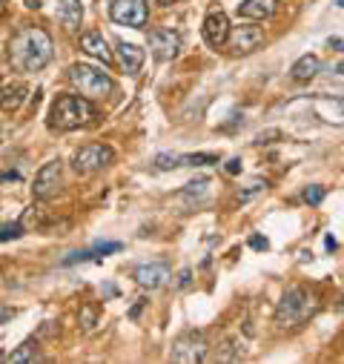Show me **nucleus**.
Returning <instances> with one entry per match:
<instances>
[{"mask_svg": "<svg viewBox=\"0 0 344 364\" xmlns=\"http://www.w3.org/2000/svg\"><path fill=\"white\" fill-rule=\"evenodd\" d=\"M29 89L23 83H9V86H0V109L4 112H18L21 104L26 101Z\"/></svg>", "mask_w": 344, "mask_h": 364, "instance_id": "f3484780", "label": "nucleus"}, {"mask_svg": "<svg viewBox=\"0 0 344 364\" xmlns=\"http://www.w3.org/2000/svg\"><path fill=\"white\" fill-rule=\"evenodd\" d=\"M264 190H267V181H252V184H249V187H247V190L241 193V201H249L252 196H258V193H264Z\"/></svg>", "mask_w": 344, "mask_h": 364, "instance_id": "393cba45", "label": "nucleus"}, {"mask_svg": "<svg viewBox=\"0 0 344 364\" xmlns=\"http://www.w3.org/2000/svg\"><path fill=\"white\" fill-rule=\"evenodd\" d=\"M41 355H38V341L35 338H29V341H23L18 350H12V355H9V361H15V364H35Z\"/></svg>", "mask_w": 344, "mask_h": 364, "instance_id": "aec40b11", "label": "nucleus"}, {"mask_svg": "<svg viewBox=\"0 0 344 364\" xmlns=\"http://www.w3.org/2000/svg\"><path fill=\"white\" fill-rule=\"evenodd\" d=\"M58 18L66 29H80V21H83V4L80 0H60L58 4Z\"/></svg>", "mask_w": 344, "mask_h": 364, "instance_id": "6ab92c4d", "label": "nucleus"}, {"mask_svg": "<svg viewBox=\"0 0 344 364\" xmlns=\"http://www.w3.org/2000/svg\"><path fill=\"white\" fill-rule=\"evenodd\" d=\"M155 166L158 169H176V166H181V155H158Z\"/></svg>", "mask_w": 344, "mask_h": 364, "instance_id": "5701e85b", "label": "nucleus"}, {"mask_svg": "<svg viewBox=\"0 0 344 364\" xmlns=\"http://www.w3.org/2000/svg\"><path fill=\"white\" fill-rule=\"evenodd\" d=\"M118 250H121L118 241L95 244L92 250H83V252H72V255H66V258H63V267H72V264H80V261H101V258H107L109 252H118Z\"/></svg>", "mask_w": 344, "mask_h": 364, "instance_id": "2eb2a0df", "label": "nucleus"}, {"mask_svg": "<svg viewBox=\"0 0 344 364\" xmlns=\"http://www.w3.org/2000/svg\"><path fill=\"white\" fill-rule=\"evenodd\" d=\"M190 276H193L190 269H181V276H178V287H187V284H190Z\"/></svg>", "mask_w": 344, "mask_h": 364, "instance_id": "7c9ffc66", "label": "nucleus"}, {"mask_svg": "<svg viewBox=\"0 0 344 364\" xmlns=\"http://www.w3.org/2000/svg\"><path fill=\"white\" fill-rule=\"evenodd\" d=\"M235 358H241V353L235 350V344H232V341H227V344H224V350L218 353V361H235Z\"/></svg>", "mask_w": 344, "mask_h": 364, "instance_id": "bb28decb", "label": "nucleus"}, {"mask_svg": "<svg viewBox=\"0 0 344 364\" xmlns=\"http://www.w3.org/2000/svg\"><path fill=\"white\" fill-rule=\"evenodd\" d=\"M279 9V0H244L238 6V15L247 21H267Z\"/></svg>", "mask_w": 344, "mask_h": 364, "instance_id": "4468645a", "label": "nucleus"}, {"mask_svg": "<svg viewBox=\"0 0 344 364\" xmlns=\"http://www.w3.org/2000/svg\"><path fill=\"white\" fill-rule=\"evenodd\" d=\"M207 164H218V155H181V166H207Z\"/></svg>", "mask_w": 344, "mask_h": 364, "instance_id": "412c9836", "label": "nucleus"}, {"mask_svg": "<svg viewBox=\"0 0 344 364\" xmlns=\"http://www.w3.org/2000/svg\"><path fill=\"white\" fill-rule=\"evenodd\" d=\"M172 279V272L163 261H149V264H141L135 267V282L144 287V290H158L163 287L166 282Z\"/></svg>", "mask_w": 344, "mask_h": 364, "instance_id": "9b49d317", "label": "nucleus"}, {"mask_svg": "<svg viewBox=\"0 0 344 364\" xmlns=\"http://www.w3.org/2000/svg\"><path fill=\"white\" fill-rule=\"evenodd\" d=\"M21 175L18 172H4V175H0V181H18Z\"/></svg>", "mask_w": 344, "mask_h": 364, "instance_id": "2f4dec72", "label": "nucleus"}, {"mask_svg": "<svg viewBox=\"0 0 344 364\" xmlns=\"http://www.w3.org/2000/svg\"><path fill=\"white\" fill-rule=\"evenodd\" d=\"M52 55H55V43L43 26H32V23L21 26L9 41V63L23 75L41 72L52 60Z\"/></svg>", "mask_w": 344, "mask_h": 364, "instance_id": "f257e3e1", "label": "nucleus"}, {"mask_svg": "<svg viewBox=\"0 0 344 364\" xmlns=\"http://www.w3.org/2000/svg\"><path fill=\"white\" fill-rule=\"evenodd\" d=\"M227 35H230V18H227L221 9H213V12L204 18V41L218 49V46L227 43Z\"/></svg>", "mask_w": 344, "mask_h": 364, "instance_id": "f8f14e48", "label": "nucleus"}, {"mask_svg": "<svg viewBox=\"0 0 344 364\" xmlns=\"http://www.w3.org/2000/svg\"><path fill=\"white\" fill-rule=\"evenodd\" d=\"M313 313H316V299L310 296V290H304V287H293V290H287L284 299L279 301L276 324H279L281 330H290V327L304 324Z\"/></svg>", "mask_w": 344, "mask_h": 364, "instance_id": "7ed1b4c3", "label": "nucleus"}, {"mask_svg": "<svg viewBox=\"0 0 344 364\" xmlns=\"http://www.w3.org/2000/svg\"><path fill=\"white\" fill-rule=\"evenodd\" d=\"M335 6H341V0H335Z\"/></svg>", "mask_w": 344, "mask_h": 364, "instance_id": "72a5a7b5", "label": "nucleus"}, {"mask_svg": "<svg viewBox=\"0 0 344 364\" xmlns=\"http://www.w3.org/2000/svg\"><path fill=\"white\" fill-rule=\"evenodd\" d=\"M115 161V149L107 146V144H86L75 152L72 158V166L77 175H95L101 169H107L109 164Z\"/></svg>", "mask_w": 344, "mask_h": 364, "instance_id": "39448f33", "label": "nucleus"}, {"mask_svg": "<svg viewBox=\"0 0 344 364\" xmlns=\"http://www.w3.org/2000/svg\"><path fill=\"white\" fill-rule=\"evenodd\" d=\"M98 118V109L83 95H58L49 109V127L58 132H72L80 127H90Z\"/></svg>", "mask_w": 344, "mask_h": 364, "instance_id": "f03ea898", "label": "nucleus"}, {"mask_svg": "<svg viewBox=\"0 0 344 364\" xmlns=\"http://www.w3.org/2000/svg\"><path fill=\"white\" fill-rule=\"evenodd\" d=\"M23 235V224H9L0 230V241H9V238H21Z\"/></svg>", "mask_w": 344, "mask_h": 364, "instance_id": "a878e982", "label": "nucleus"}, {"mask_svg": "<svg viewBox=\"0 0 344 364\" xmlns=\"http://www.w3.org/2000/svg\"><path fill=\"white\" fill-rule=\"evenodd\" d=\"M304 201H307L310 207H318V204L324 201V187H307V190H304Z\"/></svg>", "mask_w": 344, "mask_h": 364, "instance_id": "b1692460", "label": "nucleus"}, {"mask_svg": "<svg viewBox=\"0 0 344 364\" xmlns=\"http://www.w3.org/2000/svg\"><path fill=\"white\" fill-rule=\"evenodd\" d=\"M80 49L86 52V55H92V58H98L101 63H112L115 60V55H112V49H109V43H107V38L101 35V32H83L80 35Z\"/></svg>", "mask_w": 344, "mask_h": 364, "instance_id": "ddd939ff", "label": "nucleus"}, {"mask_svg": "<svg viewBox=\"0 0 344 364\" xmlns=\"http://www.w3.org/2000/svg\"><path fill=\"white\" fill-rule=\"evenodd\" d=\"M118 63L124 66L127 75H138L141 66H144V49H138L135 43L121 41V43H118Z\"/></svg>", "mask_w": 344, "mask_h": 364, "instance_id": "dca6fc26", "label": "nucleus"}, {"mask_svg": "<svg viewBox=\"0 0 344 364\" xmlns=\"http://www.w3.org/2000/svg\"><path fill=\"white\" fill-rule=\"evenodd\" d=\"M109 18L121 26L141 29L149 21V6H146V0H115L109 6Z\"/></svg>", "mask_w": 344, "mask_h": 364, "instance_id": "0eeeda50", "label": "nucleus"}, {"mask_svg": "<svg viewBox=\"0 0 344 364\" xmlns=\"http://www.w3.org/2000/svg\"><path fill=\"white\" fill-rule=\"evenodd\" d=\"M207 187H210V178H198V181H193V184H187V190H184V196L187 198H198V196H204L207 193Z\"/></svg>", "mask_w": 344, "mask_h": 364, "instance_id": "4be33fe9", "label": "nucleus"}, {"mask_svg": "<svg viewBox=\"0 0 344 364\" xmlns=\"http://www.w3.org/2000/svg\"><path fill=\"white\" fill-rule=\"evenodd\" d=\"M0 358H4V350H0Z\"/></svg>", "mask_w": 344, "mask_h": 364, "instance_id": "f704fd0d", "label": "nucleus"}, {"mask_svg": "<svg viewBox=\"0 0 344 364\" xmlns=\"http://www.w3.org/2000/svg\"><path fill=\"white\" fill-rule=\"evenodd\" d=\"M69 77H72V83L77 86V92H80L83 98H90V101L107 98V95L112 92V77H109L104 69H98V66L75 63V66L69 69Z\"/></svg>", "mask_w": 344, "mask_h": 364, "instance_id": "20e7f679", "label": "nucleus"}, {"mask_svg": "<svg viewBox=\"0 0 344 364\" xmlns=\"http://www.w3.org/2000/svg\"><path fill=\"white\" fill-rule=\"evenodd\" d=\"M80 321H83V330H92V327H95V310H92V307H83Z\"/></svg>", "mask_w": 344, "mask_h": 364, "instance_id": "cd10ccee", "label": "nucleus"}, {"mask_svg": "<svg viewBox=\"0 0 344 364\" xmlns=\"http://www.w3.org/2000/svg\"><path fill=\"white\" fill-rule=\"evenodd\" d=\"M249 247H255V250H267V238L252 235V238H249Z\"/></svg>", "mask_w": 344, "mask_h": 364, "instance_id": "c756f323", "label": "nucleus"}, {"mask_svg": "<svg viewBox=\"0 0 344 364\" xmlns=\"http://www.w3.org/2000/svg\"><path fill=\"white\" fill-rule=\"evenodd\" d=\"M227 41H230V49L235 55H249V52H255L258 46L264 43V29L247 23V26H238L235 32H230Z\"/></svg>", "mask_w": 344, "mask_h": 364, "instance_id": "9d476101", "label": "nucleus"}, {"mask_svg": "<svg viewBox=\"0 0 344 364\" xmlns=\"http://www.w3.org/2000/svg\"><path fill=\"white\" fill-rule=\"evenodd\" d=\"M224 169H227V175H238L241 172V158H230Z\"/></svg>", "mask_w": 344, "mask_h": 364, "instance_id": "c85d7f7f", "label": "nucleus"}, {"mask_svg": "<svg viewBox=\"0 0 344 364\" xmlns=\"http://www.w3.org/2000/svg\"><path fill=\"white\" fill-rule=\"evenodd\" d=\"M63 187V164L60 161H49L41 166V172L35 175V184H32V196L38 201H49L60 193Z\"/></svg>", "mask_w": 344, "mask_h": 364, "instance_id": "423d86ee", "label": "nucleus"}, {"mask_svg": "<svg viewBox=\"0 0 344 364\" xmlns=\"http://www.w3.org/2000/svg\"><path fill=\"white\" fill-rule=\"evenodd\" d=\"M318 72H321V60H318L316 55H301V58L293 63V69H290L293 80H299V83H310Z\"/></svg>", "mask_w": 344, "mask_h": 364, "instance_id": "a211bd4d", "label": "nucleus"}, {"mask_svg": "<svg viewBox=\"0 0 344 364\" xmlns=\"http://www.w3.org/2000/svg\"><path fill=\"white\" fill-rule=\"evenodd\" d=\"M207 338L201 333H184L181 338H176L172 344V361H181V364H195L207 358Z\"/></svg>", "mask_w": 344, "mask_h": 364, "instance_id": "6e6552de", "label": "nucleus"}, {"mask_svg": "<svg viewBox=\"0 0 344 364\" xmlns=\"http://www.w3.org/2000/svg\"><path fill=\"white\" fill-rule=\"evenodd\" d=\"M149 52L158 60H172L181 52V35L176 29H155L149 32Z\"/></svg>", "mask_w": 344, "mask_h": 364, "instance_id": "1a4fd4ad", "label": "nucleus"}, {"mask_svg": "<svg viewBox=\"0 0 344 364\" xmlns=\"http://www.w3.org/2000/svg\"><path fill=\"white\" fill-rule=\"evenodd\" d=\"M158 4H161V6H169V4H176V0H158Z\"/></svg>", "mask_w": 344, "mask_h": 364, "instance_id": "473e14b6", "label": "nucleus"}]
</instances>
